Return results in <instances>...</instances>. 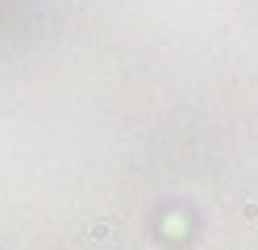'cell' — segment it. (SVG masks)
Masks as SVG:
<instances>
[{"label": "cell", "mask_w": 258, "mask_h": 250, "mask_svg": "<svg viewBox=\"0 0 258 250\" xmlns=\"http://www.w3.org/2000/svg\"><path fill=\"white\" fill-rule=\"evenodd\" d=\"M92 238L104 242V238H108V221H96V225H92Z\"/></svg>", "instance_id": "obj_1"}]
</instances>
